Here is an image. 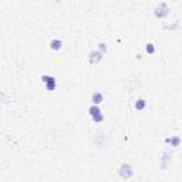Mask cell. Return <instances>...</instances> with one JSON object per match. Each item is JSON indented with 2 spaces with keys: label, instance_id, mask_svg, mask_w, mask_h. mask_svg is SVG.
<instances>
[{
  "label": "cell",
  "instance_id": "cell-1",
  "mask_svg": "<svg viewBox=\"0 0 182 182\" xmlns=\"http://www.w3.org/2000/svg\"><path fill=\"white\" fill-rule=\"evenodd\" d=\"M88 112H90V115H91V118H93L95 122H103L104 121V115H103V112H101V108L98 107V105H91V107L88 108Z\"/></svg>",
  "mask_w": 182,
  "mask_h": 182
},
{
  "label": "cell",
  "instance_id": "cell-2",
  "mask_svg": "<svg viewBox=\"0 0 182 182\" xmlns=\"http://www.w3.org/2000/svg\"><path fill=\"white\" fill-rule=\"evenodd\" d=\"M120 175L124 179H128V178H131L134 175V169H132V167H131L130 164H122L121 167H120Z\"/></svg>",
  "mask_w": 182,
  "mask_h": 182
},
{
  "label": "cell",
  "instance_id": "cell-3",
  "mask_svg": "<svg viewBox=\"0 0 182 182\" xmlns=\"http://www.w3.org/2000/svg\"><path fill=\"white\" fill-rule=\"evenodd\" d=\"M154 12H155V16L161 19V17H165V16L169 13V7L167 3H159V5L154 9Z\"/></svg>",
  "mask_w": 182,
  "mask_h": 182
},
{
  "label": "cell",
  "instance_id": "cell-4",
  "mask_svg": "<svg viewBox=\"0 0 182 182\" xmlns=\"http://www.w3.org/2000/svg\"><path fill=\"white\" fill-rule=\"evenodd\" d=\"M41 80H43V83L46 84V88L48 90V91H53V90L56 88L57 81L54 77H51V75H43Z\"/></svg>",
  "mask_w": 182,
  "mask_h": 182
},
{
  "label": "cell",
  "instance_id": "cell-5",
  "mask_svg": "<svg viewBox=\"0 0 182 182\" xmlns=\"http://www.w3.org/2000/svg\"><path fill=\"white\" fill-rule=\"evenodd\" d=\"M103 60V53L100 51H91L90 53V63L91 64H97Z\"/></svg>",
  "mask_w": 182,
  "mask_h": 182
},
{
  "label": "cell",
  "instance_id": "cell-6",
  "mask_svg": "<svg viewBox=\"0 0 182 182\" xmlns=\"http://www.w3.org/2000/svg\"><path fill=\"white\" fill-rule=\"evenodd\" d=\"M50 47H51L53 51H58L63 47V41H61L60 38H53L51 41H50Z\"/></svg>",
  "mask_w": 182,
  "mask_h": 182
},
{
  "label": "cell",
  "instance_id": "cell-7",
  "mask_svg": "<svg viewBox=\"0 0 182 182\" xmlns=\"http://www.w3.org/2000/svg\"><path fill=\"white\" fill-rule=\"evenodd\" d=\"M103 100H104V95L101 93H98V91H95L93 94V97H91V101L94 103V105H98L100 103H103Z\"/></svg>",
  "mask_w": 182,
  "mask_h": 182
},
{
  "label": "cell",
  "instance_id": "cell-8",
  "mask_svg": "<svg viewBox=\"0 0 182 182\" xmlns=\"http://www.w3.org/2000/svg\"><path fill=\"white\" fill-rule=\"evenodd\" d=\"M167 142H169V144H171V147H174V148H175V147H178V145L181 144V138H179L178 135L171 137V138H168V140H167Z\"/></svg>",
  "mask_w": 182,
  "mask_h": 182
},
{
  "label": "cell",
  "instance_id": "cell-9",
  "mask_svg": "<svg viewBox=\"0 0 182 182\" xmlns=\"http://www.w3.org/2000/svg\"><path fill=\"white\" fill-rule=\"evenodd\" d=\"M145 107H147V103H145L144 98H140V100H137V101H135V108L138 110V111L144 110Z\"/></svg>",
  "mask_w": 182,
  "mask_h": 182
},
{
  "label": "cell",
  "instance_id": "cell-10",
  "mask_svg": "<svg viewBox=\"0 0 182 182\" xmlns=\"http://www.w3.org/2000/svg\"><path fill=\"white\" fill-rule=\"evenodd\" d=\"M145 50H147V53L152 54V53H155V46L152 44V43H148V44H147V47H145Z\"/></svg>",
  "mask_w": 182,
  "mask_h": 182
},
{
  "label": "cell",
  "instance_id": "cell-11",
  "mask_svg": "<svg viewBox=\"0 0 182 182\" xmlns=\"http://www.w3.org/2000/svg\"><path fill=\"white\" fill-rule=\"evenodd\" d=\"M98 50H100V53L101 51L105 53L107 51V44H105V43H100V44H98Z\"/></svg>",
  "mask_w": 182,
  "mask_h": 182
}]
</instances>
